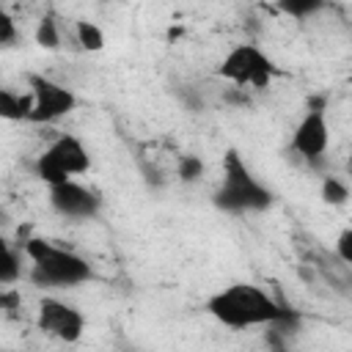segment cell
<instances>
[{
  "instance_id": "obj_6",
  "label": "cell",
  "mask_w": 352,
  "mask_h": 352,
  "mask_svg": "<svg viewBox=\"0 0 352 352\" xmlns=\"http://www.w3.org/2000/svg\"><path fill=\"white\" fill-rule=\"evenodd\" d=\"M28 82H30V99H33V107H30V116L28 121H36V124H50L66 113L74 110L77 99L69 88L41 77V74H28Z\"/></svg>"
},
{
  "instance_id": "obj_17",
  "label": "cell",
  "mask_w": 352,
  "mask_h": 352,
  "mask_svg": "<svg viewBox=\"0 0 352 352\" xmlns=\"http://www.w3.org/2000/svg\"><path fill=\"white\" fill-rule=\"evenodd\" d=\"M322 3H316V0H300V3H280V8L286 11V14H294V16H305V14H311V11H316Z\"/></svg>"
},
{
  "instance_id": "obj_3",
  "label": "cell",
  "mask_w": 352,
  "mask_h": 352,
  "mask_svg": "<svg viewBox=\"0 0 352 352\" xmlns=\"http://www.w3.org/2000/svg\"><path fill=\"white\" fill-rule=\"evenodd\" d=\"M272 204V192L253 179L236 151L226 154L223 184L214 192V206L223 212H261Z\"/></svg>"
},
{
  "instance_id": "obj_9",
  "label": "cell",
  "mask_w": 352,
  "mask_h": 352,
  "mask_svg": "<svg viewBox=\"0 0 352 352\" xmlns=\"http://www.w3.org/2000/svg\"><path fill=\"white\" fill-rule=\"evenodd\" d=\"M292 148L305 160H319L327 148V121L324 113H305V118L297 124Z\"/></svg>"
},
{
  "instance_id": "obj_1",
  "label": "cell",
  "mask_w": 352,
  "mask_h": 352,
  "mask_svg": "<svg viewBox=\"0 0 352 352\" xmlns=\"http://www.w3.org/2000/svg\"><path fill=\"white\" fill-rule=\"evenodd\" d=\"M209 314L228 327H253V324H292L297 322V314L272 300L267 292L250 286V283H231L228 289L217 292L206 302Z\"/></svg>"
},
{
  "instance_id": "obj_7",
  "label": "cell",
  "mask_w": 352,
  "mask_h": 352,
  "mask_svg": "<svg viewBox=\"0 0 352 352\" xmlns=\"http://www.w3.org/2000/svg\"><path fill=\"white\" fill-rule=\"evenodd\" d=\"M36 322H38V327H41L47 336H52V338H58V341H66V344L80 341V336H82V330H85L82 314H80L77 308H72V305L55 300V297H44V300L38 302V319H36Z\"/></svg>"
},
{
  "instance_id": "obj_18",
  "label": "cell",
  "mask_w": 352,
  "mask_h": 352,
  "mask_svg": "<svg viewBox=\"0 0 352 352\" xmlns=\"http://www.w3.org/2000/svg\"><path fill=\"white\" fill-rule=\"evenodd\" d=\"M16 38V25H14V19L0 8V47L3 44H11Z\"/></svg>"
},
{
  "instance_id": "obj_14",
  "label": "cell",
  "mask_w": 352,
  "mask_h": 352,
  "mask_svg": "<svg viewBox=\"0 0 352 352\" xmlns=\"http://www.w3.org/2000/svg\"><path fill=\"white\" fill-rule=\"evenodd\" d=\"M322 198L327 201V204H344L346 198H349V190H346V184H341L338 179H333V176H327L324 182H322Z\"/></svg>"
},
{
  "instance_id": "obj_12",
  "label": "cell",
  "mask_w": 352,
  "mask_h": 352,
  "mask_svg": "<svg viewBox=\"0 0 352 352\" xmlns=\"http://www.w3.org/2000/svg\"><path fill=\"white\" fill-rule=\"evenodd\" d=\"M77 41H80L82 50H88V52H99V50L104 47V33H102L94 22L80 19V22H77Z\"/></svg>"
},
{
  "instance_id": "obj_5",
  "label": "cell",
  "mask_w": 352,
  "mask_h": 352,
  "mask_svg": "<svg viewBox=\"0 0 352 352\" xmlns=\"http://www.w3.org/2000/svg\"><path fill=\"white\" fill-rule=\"evenodd\" d=\"M220 77L234 82V85H250V88H267L272 74H275V66L272 60L253 44H239L234 47L223 63H220Z\"/></svg>"
},
{
  "instance_id": "obj_4",
  "label": "cell",
  "mask_w": 352,
  "mask_h": 352,
  "mask_svg": "<svg viewBox=\"0 0 352 352\" xmlns=\"http://www.w3.org/2000/svg\"><path fill=\"white\" fill-rule=\"evenodd\" d=\"M91 165V157L85 146L74 135H60L38 160H36V176L47 182L50 187H58L63 182H72V176L85 173Z\"/></svg>"
},
{
  "instance_id": "obj_2",
  "label": "cell",
  "mask_w": 352,
  "mask_h": 352,
  "mask_svg": "<svg viewBox=\"0 0 352 352\" xmlns=\"http://www.w3.org/2000/svg\"><path fill=\"white\" fill-rule=\"evenodd\" d=\"M25 253L33 258V270H30V280L36 286L44 289H63V286H77L82 280L91 278V267L85 258H80L72 250L55 248L47 239H28L25 242Z\"/></svg>"
},
{
  "instance_id": "obj_15",
  "label": "cell",
  "mask_w": 352,
  "mask_h": 352,
  "mask_svg": "<svg viewBox=\"0 0 352 352\" xmlns=\"http://www.w3.org/2000/svg\"><path fill=\"white\" fill-rule=\"evenodd\" d=\"M201 173H204V162H201L198 157L184 154V157L179 160V179H182V182H195V179H201Z\"/></svg>"
},
{
  "instance_id": "obj_8",
  "label": "cell",
  "mask_w": 352,
  "mask_h": 352,
  "mask_svg": "<svg viewBox=\"0 0 352 352\" xmlns=\"http://www.w3.org/2000/svg\"><path fill=\"white\" fill-rule=\"evenodd\" d=\"M50 204L66 217H94L99 212V198L77 182L50 187Z\"/></svg>"
},
{
  "instance_id": "obj_20",
  "label": "cell",
  "mask_w": 352,
  "mask_h": 352,
  "mask_svg": "<svg viewBox=\"0 0 352 352\" xmlns=\"http://www.w3.org/2000/svg\"><path fill=\"white\" fill-rule=\"evenodd\" d=\"M270 352H292V349L280 341V336H275V333H272V336H270Z\"/></svg>"
},
{
  "instance_id": "obj_19",
  "label": "cell",
  "mask_w": 352,
  "mask_h": 352,
  "mask_svg": "<svg viewBox=\"0 0 352 352\" xmlns=\"http://www.w3.org/2000/svg\"><path fill=\"white\" fill-rule=\"evenodd\" d=\"M16 305H19V294H16V292L0 294V308H16Z\"/></svg>"
},
{
  "instance_id": "obj_16",
  "label": "cell",
  "mask_w": 352,
  "mask_h": 352,
  "mask_svg": "<svg viewBox=\"0 0 352 352\" xmlns=\"http://www.w3.org/2000/svg\"><path fill=\"white\" fill-rule=\"evenodd\" d=\"M336 250H338V258L344 264H352V228H344L338 242H336Z\"/></svg>"
},
{
  "instance_id": "obj_13",
  "label": "cell",
  "mask_w": 352,
  "mask_h": 352,
  "mask_svg": "<svg viewBox=\"0 0 352 352\" xmlns=\"http://www.w3.org/2000/svg\"><path fill=\"white\" fill-rule=\"evenodd\" d=\"M36 44L44 47V50H58L60 44V36H58V25L52 16H44L36 28Z\"/></svg>"
},
{
  "instance_id": "obj_10",
  "label": "cell",
  "mask_w": 352,
  "mask_h": 352,
  "mask_svg": "<svg viewBox=\"0 0 352 352\" xmlns=\"http://www.w3.org/2000/svg\"><path fill=\"white\" fill-rule=\"evenodd\" d=\"M30 107H33V99L30 96H16L14 91L0 88V118H6V121H22V118L30 116Z\"/></svg>"
},
{
  "instance_id": "obj_11",
  "label": "cell",
  "mask_w": 352,
  "mask_h": 352,
  "mask_svg": "<svg viewBox=\"0 0 352 352\" xmlns=\"http://www.w3.org/2000/svg\"><path fill=\"white\" fill-rule=\"evenodd\" d=\"M19 256L11 250V245L0 236V283H14L19 278Z\"/></svg>"
}]
</instances>
